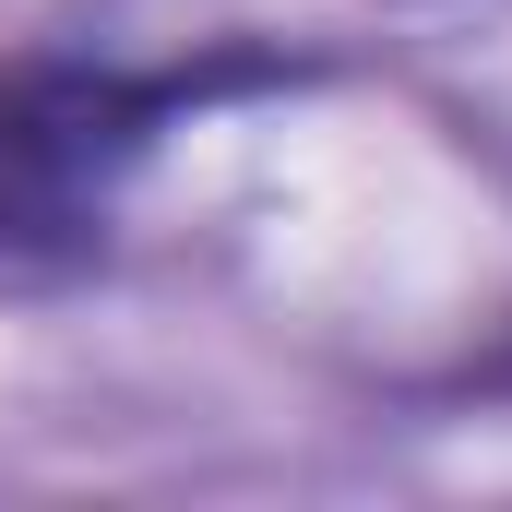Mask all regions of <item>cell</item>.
<instances>
[{
	"label": "cell",
	"mask_w": 512,
	"mask_h": 512,
	"mask_svg": "<svg viewBox=\"0 0 512 512\" xmlns=\"http://www.w3.org/2000/svg\"><path fill=\"white\" fill-rule=\"evenodd\" d=\"M262 84V60H203V72H84V60H36L0 72V274H72L96 251V203L120 191V167L179 131L191 108Z\"/></svg>",
	"instance_id": "6da1fadb"
}]
</instances>
